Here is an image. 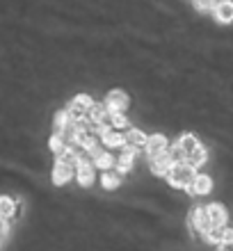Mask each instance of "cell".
Listing matches in <instances>:
<instances>
[{
    "label": "cell",
    "instance_id": "obj_1",
    "mask_svg": "<svg viewBox=\"0 0 233 251\" xmlns=\"http://www.w3.org/2000/svg\"><path fill=\"white\" fill-rule=\"evenodd\" d=\"M194 169L187 162H176V165H172V169L167 172V180L172 183L174 187H190L194 180Z\"/></svg>",
    "mask_w": 233,
    "mask_h": 251
},
{
    "label": "cell",
    "instance_id": "obj_2",
    "mask_svg": "<svg viewBox=\"0 0 233 251\" xmlns=\"http://www.w3.org/2000/svg\"><path fill=\"white\" fill-rule=\"evenodd\" d=\"M190 226H192L194 233H201V235H206L210 228H215L213 222H210V217H208L206 208H192V212H190Z\"/></svg>",
    "mask_w": 233,
    "mask_h": 251
},
{
    "label": "cell",
    "instance_id": "obj_3",
    "mask_svg": "<svg viewBox=\"0 0 233 251\" xmlns=\"http://www.w3.org/2000/svg\"><path fill=\"white\" fill-rule=\"evenodd\" d=\"M92 99L87 96V94H80L71 100V105H69V117L71 119H85V114L89 112V107H92Z\"/></svg>",
    "mask_w": 233,
    "mask_h": 251
},
{
    "label": "cell",
    "instance_id": "obj_4",
    "mask_svg": "<svg viewBox=\"0 0 233 251\" xmlns=\"http://www.w3.org/2000/svg\"><path fill=\"white\" fill-rule=\"evenodd\" d=\"M105 107L110 112H124L128 107V96L126 92H121V89H112V92L107 94L105 99Z\"/></svg>",
    "mask_w": 233,
    "mask_h": 251
},
{
    "label": "cell",
    "instance_id": "obj_5",
    "mask_svg": "<svg viewBox=\"0 0 233 251\" xmlns=\"http://www.w3.org/2000/svg\"><path fill=\"white\" fill-rule=\"evenodd\" d=\"M149 160H151V172H154L155 176H167V172H169V169H172V165H174L169 149H167L165 153H160V155L149 158Z\"/></svg>",
    "mask_w": 233,
    "mask_h": 251
},
{
    "label": "cell",
    "instance_id": "obj_6",
    "mask_svg": "<svg viewBox=\"0 0 233 251\" xmlns=\"http://www.w3.org/2000/svg\"><path fill=\"white\" fill-rule=\"evenodd\" d=\"M74 172H76L74 165L57 160V162H55V169H53V183L55 185H64V183H69V180L74 178Z\"/></svg>",
    "mask_w": 233,
    "mask_h": 251
},
{
    "label": "cell",
    "instance_id": "obj_7",
    "mask_svg": "<svg viewBox=\"0 0 233 251\" xmlns=\"http://www.w3.org/2000/svg\"><path fill=\"white\" fill-rule=\"evenodd\" d=\"M76 176H78V183L82 187H89L94 183V165L87 158H82L76 165Z\"/></svg>",
    "mask_w": 233,
    "mask_h": 251
},
{
    "label": "cell",
    "instance_id": "obj_8",
    "mask_svg": "<svg viewBox=\"0 0 233 251\" xmlns=\"http://www.w3.org/2000/svg\"><path fill=\"white\" fill-rule=\"evenodd\" d=\"M213 190V178L206 176V174H199V176H194L192 185L187 187L190 194H208V192Z\"/></svg>",
    "mask_w": 233,
    "mask_h": 251
},
{
    "label": "cell",
    "instance_id": "obj_9",
    "mask_svg": "<svg viewBox=\"0 0 233 251\" xmlns=\"http://www.w3.org/2000/svg\"><path fill=\"white\" fill-rule=\"evenodd\" d=\"M215 19L220 23H233V0H220L215 5Z\"/></svg>",
    "mask_w": 233,
    "mask_h": 251
},
{
    "label": "cell",
    "instance_id": "obj_10",
    "mask_svg": "<svg viewBox=\"0 0 233 251\" xmlns=\"http://www.w3.org/2000/svg\"><path fill=\"white\" fill-rule=\"evenodd\" d=\"M144 149H147L149 158H155V155H160V153L167 151V139L162 137V135H151Z\"/></svg>",
    "mask_w": 233,
    "mask_h": 251
},
{
    "label": "cell",
    "instance_id": "obj_11",
    "mask_svg": "<svg viewBox=\"0 0 233 251\" xmlns=\"http://www.w3.org/2000/svg\"><path fill=\"white\" fill-rule=\"evenodd\" d=\"M87 117H89V121H92L94 126H101V124H105V121H107V117H110V110L105 107V103H96V105L89 107Z\"/></svg>",
    "mask_w": 233,
    "mask_h": 251
},
{
    "label": "cell",
    "instance_id": "obj_12",
    "mask_svg": "<svg viewBox=\"0 0 233 251\" xmlns=\"http://www.w3.org/2000/svg\"><path fill=\"white\" fill-rule=\"evenodd\" d=\"M89 155L94 158V165L99 167V169H103V172H107V169H112V165H114L112 155H110V153H105V151H101L99 146H96L94 151H89Z\"/></svg>",
    "mask_w": 233,
    "mask_h": 251
},
{
    "label": "cell",
    "instance_id": "obj_13",
    "mask_svg": "<svg viewBox=\"0 0 233 251\" xmlns=\"http://www.w3.org/2000/svg\"><path fill=\"white\" fill-rule=\"evenodd\" d=\"M206 212L208 217H210V222H213V226H224V222H227V210H224V205L220 203H210L206 205Z\"/></svg>",
    "mask_w": 233,
    "mask_h": 251
},
{
    "label": "cell",
    "instance_id": "obj_14",
    "mask_svg": "<svg viewBox=\"0 0 233 251\" xmlns=\"http://www.w3.org/2000/svg\"><path fill=\"white\" fill-rule=\"evenodd\" d=\"M206 158H208V153H206V149H204V146H197V149H194L192 153H190V155H185V162L190 167H192V169H197V167H201L204 165V162H206Z\"/></svg>",
    "mask_w": 233,
    "mask_h": 251
},
{
    "label": "cell",
    "instance_id": "obj_15",
    "mask_svg": "<svg viewBox=\"0 0 233 251\" xmlns=\"http://www.w3.org/2000/svg\"><path fill=\"white\" fill-rule=\"evenodd\" d=\"M135 146H124V151H121V158H119V172H128L130 167H133V160H135Z\"/></svg>",
    "mask_w": 233,
    "mask_h": 251
},
{
    "label": "cell",
    "instance_id": "obj_16",
    "mask_svg": "<svg viewBox=\"0 0 233 251\" xmlns=\"http://www.w3.org/2000/svg\"><path fill=\"white\" fill-rule=\"evenodd\" d=\"M126 139H128V146H135V149L147 146V142H149L147 135H144L142 130H137V128H130V130L126 132Z\"/></svg>",
    "mask_w": 233,
    "mask_h": 251
},
{
    "label": "cell",
    "instance_id": "obj_17",
    "mask_svg": "<svg viewBox=\"0 0 233 251\" xmlns=\"http://www.w3.org/2000/svg\"><path fill=\"white\" fill-rule=\"evenodd\" d=\"M101 183H103V187H105V190H114V187H119L121 172H112V169H107V172H103V178H101Z\"/></svg>",
    "mask_w": 233,
    "mask_h": 251
},
{
    "label": "cell",
    "instance_id": "obj_18",
    "mask_svg": "<svg viewBox=\"0 0 233 251\" xmlns=\"http://www.w3.org/2000/svg\"><path fill=\"white\" fill-rule=\"evenodd\" d=\"M181 149V151L185 153V155H190V153L194 151V149H197V146H199V142H197V137H194V135H190V132H185V135H183V137L179 139V144H176Z\"/></svg>",
    "mask_w": 233,
    "mask_h": 251
},
{
    "label": "cell",
    "instance_id": "obj_19",
    "mask_svg": "<svg viewBox=\"0 0 233 251\" xmlns=\"http://www.w3.org/2000/svg\"><path fill=\"white\" fill-rule=\"evenodd\" d=\"M69 121H71L69 112H57V114H55V121H53V132H55V135H64Z\"/></svg>",
    "mask_w": 233,
    "mask_h": 251
},
{
    "label": "cell",
    "instance_id": "obj_20",
    "mask_svg": "<svg viewBox=\"0 0 233 251\" xmlns=\"http://www.w3.org/2000/svg\"><path fill=\"white\" fill-rule=\"evenodd\" d=\"M16 210V205L9 197H0V219H9Z\"/></svg>",
    "mask_w": 233,
    "mask_h": 251
},
{
    "label": "cell",
    "instance_id": "obj_21",
    "mask_svg": "<svg viewBox=\"0 0 233 251\" xmlns=\"http://www.w3.org/2000/svg\"><path fill=\"white\" fill-rule=\"evenodd\" d=\"M51 151L57 153V155H62V153L67 151V142H64L62 135H53V137H51Z\"/></svg>",
    "mask_w": 233,
    "mask_h": 251
},
{
    "label": "cell",
    "instance_id": "obj_22",
    "mask_svg": "<svg viewBox=\"0 0 233 251\" xmlns=\"http://www.w3.org/2000/svg\"><path fill=\"white\" fill-rule=\"evenodd\" d=\"M103 142H105L107 146H124V135H121V132H105V135H103Z\"/></svg>",
    "mask_w": 233,
    "mask_h": 251
},
{
    "label": "cell",
    "instance_id": "obj_23",
    "mask_svg": "<svg viewBox=\"0 0 233 251\" xmlns=\"http://www.w3.org/2000/svg\"><path fill=\"white\" fill-rule=\"evenodd\" d=\"M222 235H224V226H215L204 238H206V242H222Z\"/></svg>",
    "mask_w": 233,
    "mask_h": 251
},
{
    "label": "cell",
    "instance_id": "obj_24",
    "mask_svg": "<svg viewBox=\"0 0 233 251\" xmlns=\"http://www.w3.org/2000/svg\"><path fill=\"white\" fill-rule=\"evenodd\" d=\"M110 121H112L114 128H126L128 126V119L121 112H110Z\"/></svg>",
    "mask_w": 233,
    "mask_h": 251
},
{
    "label": "cell",
    "instance_id": "obj_25",
    "mask_svg": "<svg viewBox=\"0 0 233 251\" xmlns=\"http://www.w3.org/2000/svg\"><path fill=\"white\" fill-rule=\"evenodd\" d=\"M194 7L199 12H208V9H215V0H194Z\"/></svg>",
    "mask_w": 233,
    "mask_h": 251
},
{
    "label": "cell",
    "instance_id": "obj_26",
    "mask_svg": "<svg viewBox=\"0 0 233 251\" xmlns=\"http://www.w3.org/2000/svg\"><path fill=\"white\" fill-rule=\"evenodd\" d=\"M7 235H9V224H7V219H0V247L5 245Z\"/></svg>",
    "mask_w": 233,
    "mask_h": 251
},
{
    "label": "cell",
    "instance_id": "obj_27",
    "mask_svg": "<svg viewBox=\"0 0 233 251\" xmlns=\"http://www.w3.org/2000/svg\"><path fill=\"white\" fill-rule=\"evenodd\" d=\"M222 245H231V247H233V228H224V235H222Z\"/></svg>",
    "mask_w": 233,
    "mask_h": 251
},
{
    "label": "cell",
    "instance_id": "obj_28",
    "mask_svg": "<svg viewBox=\"0 0 233 251\" xmlns=\"http://www.w3.org/2000/svg\"><path fill=\"white\" fill-rule=\"evenodd\" d=\"M220 251H233V247H231V245H224Z\"/></svg>",
    "mask_w": 233,
    "mask_h": 251
}]
</instances>
